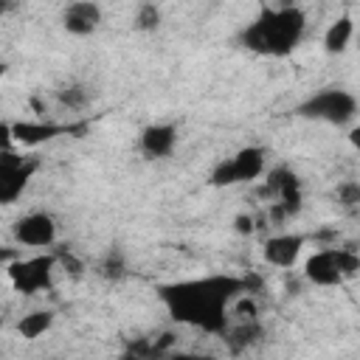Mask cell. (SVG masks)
Returning <instances> with one entry per match:
<instances>
[{
  "mask_svg": "<svg viewBox=\"0 0 360 360\" xmlns=\"http://www.w3.org/2000/svg\"><path fill=\"white\" fill-rule=\"evenodd\" d=\"M242 292H245V278L225 273L158 287V295L166 304L172 321L202 329L208 335H222L228 329V307Z\"/></svg>",
  "mask_w": 360,
  "mask_h": 360,
  "instance_id": "cell-1",
  "label": "cell"
},
{
  "mask_svg": "<svg viewBox=\"0 0 360 360\" xmlns=\"http://www.w3.org/2000/svg\"><path fill=\"white\" fill-rule=\"evenodd\" d=\"M307 31V14L284 3L278 8H262L253 22H248L239 34L242 48L259 53V56H287L292 48L304 39Z\"/></svg>",
  "mask_w": 360,
  "mask_h": 360,
  "instance_id": "cell-2",
  "label": "cell"
},
{
  "mask_svg": "<svg viewBox=\"0 0 360 360\" xmlns=\"http://www.w3.org/2000/svg\"><path fill=\"white\" fill-rule=\"evenodd\" d=\"M295 115L309 118V121H323L332 127H346L357 118V98L349 90L323 87V90L312 93L309 98H304L295 107Z\"/></svg>",
  "mask_w": 360,
  "mask_h": 360,
  "instance_id": "cell-3",
  "label": "cell"
},
{
  "mask_svg": "<svg viewBox=\"0 0 360 360\" xmlns=\"http://www.w3.org/2000/svg\"><path fill=\"white\" fill-rule=\"evenodd\" d=\"M360 259L349 248H321L304 262V276L315 287H338L346 278H354Z\"/></svg>",
  "mask_w": 360,
  "mask_h": 360,
  "instance_id": "cell-4",
  "label": "cell"
},
{
  "mask_svg": "<svg viewBox=\"0 0 360 360\" xmlns=\"http://www.w3.org/2000/svg\"><path fill=\"white\" fill-rule=\"evenodd\" d=\"M53 270H56V253H37L28 259H11L6 264L8 281L22 295H37L42 290L53 287Z\"/></svg>",
  "mask_w": 360,
  "mask_h": 360,
  "instance_id": "cell-5",
  "label": "cell"
},
{
  "mask_svg": "<svg viewBox=\"0 0 360 360\" xmlns=\"http://www.w3.org/2000/svg\"><path fill=\"white\" fill-rule=\"evenodd\" d=\"M34 172H37V160L22 158L14 149H0V205L17 202Z\"/></svg>",
  "mask_w": 360,
  "mask_h": 360,
  "instance_id": "cell-6",
  "label": "cell"
},
{
  "mask_svg": "<svg viewBox=\"0 0 360 360\" xmlns=\"http://www.w3.org/2000/svg\"><path fill=\"white\" fill-rule=\"evenodd\" d=\"M11 233L25 248H51L56 242L59 225L48 211H31V214H22L11 225Z\"/></svg>",
  "mask_w": 360,
  "mask_h": 360,
  "instance_id": "cell-7",
  "label": "cell"
},
{
  "mask_svg": "<svg viewBox=\"0 0 360 360\" xmlns=\"http://www.w3.org/2000/svg\"><path fill=\"white\" fill-rule=\"evenodd\" d=\"M62 28L70 37H90L101 28V6L96 0H70L62 8Z\"/></svg>",
  "mask_w": 360,
  "mask_h": 360,
  "instance_id": "cell-8",
  "label": "cell"
},
{
  "mask_svg": "<svg viewBox=\"0 0 360 360\" xmlns=\"http://www.w3.org/2000/svg\"><path fill=\"white\" fill-rule=\"evenodd\" d=\"M84 127H68V124H53V121H14L11 124V135H14V146H39L53 141L56 135L65 132H82Z\"/></svg>",
  "mask_w": 360,
  "mask_h": 360,
  "instance_id": "cell-9",
  "label": "cell"
},
{
  "mask_svg": "<svg viewBox=\"0 0 360 360\" xmlns=\"http://www.w3.org/2000/svg\"><path fill=\"white\" fill-rule=\"evenodd\" d=\"M304 245H307V236L304 233H276V236L264 239L262 256L273 267H292L298 262Z\"/></svg>",
  "mask_w": 360,
  "mask_h": 360,
  "instance_id": "cell-10",
  "label": "cell"
},
{
  "mask_svg": "<svg viewBox=\"0 0 360 360\" xmlns=\"http://www.w3.org/2000/svg\"><path fill=\"white\" fill-rule=\"evenodd\" d=\"M138 146L149 160L169 158L177 146V127L174 124H149L138 135Z\"/></svg>",
  "mask_w": 360,
  "mask_h": 360,
  "instance_id": "cell-11",
  "label": "cell"
},
{
  "mask_svg": "<svg viewBox=\"0 0 360 360\" xmlns=\"http://www.w3.org/2000/svg\"><path fill=\"white\" fill-rule=\"evenodd\" d=\"M231 166H233V180L236 183H253L267 169V152L262 146H242L231 158Z\"/></svg>",
  "mask_w": 360,
  "mask_h": 360,
  "instance_id": "cell-12",
  "label": "cell"
},
{
  "mask_svg": "<svg viewBox=\"0 0 360 360\" xmlns=\"http://www.w3.org/2000/svg\"><path fill=\"white\" fill-rule=\"evenodd\" d=\"M352 37H354V20L352 17H338L323 34V51L326 53H343L349 48Z\"/></svg>",
  "mask_w": 360,
  "mask_h": 360,
  "instance_id": "cell-13",
  "label": "cell"
},
{
  "mask_svg": "<svg viewBox=\"0 0 360 360\" xmlns=\"http://www.w3.org/2000/svg\"><path fill=\"white\" fill-rule=\"evenodd\" d=\"M53 326V312L51 309H31L17 321V335L22 340H37Z\"/></svg>",
  "mask_w": 360,
  "mask_h": 360,
  "instance_id": "cell-14",
  "label": "cell"
},
{
  "mask_svg": "<svg viewBox=\"0 0 360 360\" xmlns=\"http://www.w3.org/2000/svg\"><path fill=\"white\" fill-rule=\"evenodd\" d=\"M225 340H228V346L233 349V352H242V349H248V346H253L262 335H264V329H262V323L256 321V318H245L239 326H228L225 332Z\"/></svg>",
  "mask_w": 360,
  "mask_h": 360,
  "instance_id": "cell-15",
  "label": "cell"
},
{
  "mask_svg": "<svg viewBox=\"0 0 360 360\" xmlns=\"http://www.w3.org/2000/svg\"><path fill=\"white\" fill-rule=\"evenodd\" d=\"M96 273H98L101 278H107V281H121V278L127 276V262H124V253H121L118 248L107 250V253H104V259L98 262Z\"/></svg>",
  "mask_w": 360,
  "mask_h": 360,
  "instance_id": "cell-16",
  "label": "cell"
},
{
  "mask_svg": "<svg viewBox=\"0 0 360 360\" xmlns=\"http://www.w3.org/2000/svg\"><path fill=\"white\" fill-rule=\"evenodd\" d=\"M160 20H163V14H160V8L155 6V3H141L138 6V11H135V28L138 31H143V34H149V31H158L160 28Z\"/></svg>",
  "mask_w": 360,
  "mask_h": 360,
  "instance_id": "cell-17",
  "label": "cell"
},
{
  "mask_svg": "<svg viewBox=\"0 0 360 360\" xmlns=\"http://www.w3.org/2000/svg\"><path fill=\"white\" fill-rule=\"evenodd\" d=\"M56 96H59V101H62L65 107H70V110H82V107H87V101H90V90H87L84 84H65Z\"/></svg>",
  "mask_w": 360,
  "mask_h": 360,
  "instance_id": "cell-18",
  "label": "cell"
},
{
  "mask_svg": "<svg viewBox=\"0 0 360 360\" xmlns=\"http://www.w3.org/2000/svg\"><path fill=\"white\" fill-rule=\"evenodd\" d=\"M208 183H211L214 188H228V186H236V180H233V166H231V158L219 160V163L211 169V174H208Z\"/></svg>",
  "mask_w": 360,
  "mask_h": 360,
  "instance_id": "cell-19",
  "label": "cell"
},
{
  "mask_svg": "<svg viewBox=\"0 0 360 360\" xmlns=\"http://www.w3.org/2000/svg\"><path fill=\"white\" fill-rule=\"evenodd\" d=\"M338 202H340L346 211H354V208L360 205V183H354V180L338 183Z\"/></svg>",
  "mask_w": 360,
  "mask_h": 360,
  "instance_id": "cell-20",
  "label": "cell"
},
{
  "mask_svg": "<svg viewBox=\"0 0 360 360\" xmlns=\"http://www.w3.org/2000/svg\"><path fill=\"white\" fill-rule=\"evenodd\" d=\"M56 264H62L70 276H82V273H84V264H82L70 250H68V253H56Z\"/></svg>",
  "mask_w": 360,
  "mask_h": 360,
  "instance_id": "cell-21",
  "label": "cell"
},
{
  "mask_svg": "<svg viewBox=\"0 0 360 360\" xmlns=\"http://www.w3.org/2000/svg\"><path fill=\"white\" fill-rule=\"evenodd\" d=\"M253 228H256V225H253V217H250V214H239V217H233V231H236V233L245 236V233H253Z\"/></svg>",
  "mask_w": 360,
  "mask_h": 360,
  "instance_id": "cell-22",
  "label": "cell"
},
{
  "mask_svg": "<svg viewBox=\"0 0 360 360\" xmlns=\"http://www.w3.org/2000/svg\"><path fill=\"white\" fill-rule=\"evenodd\" d=\"M0 149H14V135H11V124L0 121Z\"/></svg>",
  "mask_w": 360,
  "mask_h": 360,
  "instance_id": "cell-23",
  "label": "cell"
},
{
  "mask_svg": "<svg viewBox=\"0 0 360 360\" xmlns=\"http://www.w3.org/2000/svg\"><path fill=\"white\" fill-rule=\"evenodd\" d=\"M17 256H20V253H17L14 248H3V245H0V264H8V262L17 259Z\"/></svg>",
  "mask_w": 360,
  "mask_h": 360,
  "instance_id": "cell-24",
  "label": "cell"
},
{
  "mask_svg": "<svg viewBox=\"0 0 360 360\" xmlns=\"http://www.w3.org/2000/svg\"><path fill=\"white\" fill-rule=\"evenodd\" d=\"M20 6V0H0V17H6V14H11L14 8Z\"/></svg>",
  "mask_w": 360,
  "mask_h": 360,
  "instance_id": "cell-25",
  "label": "cell"
},
{
  "mask_svg": "<svg viewBox=\"0 0 360 360\" xmlns=\"http://www.w3.org/2000/svg\"><path fill=\"white\" fill-rule=\"evenodd\" d=\"M6 73H8V62H3V59H0V79H3Z\"/></svg>",
  "mask_w": 360,
  "mask_h": 360,
  "instance_id": "cell-26",
  "label": "cell"
},
{
  "mask_svg": "<svg viewBox=\"0 0 360 360\" xmlns=\"http://www.w3.org/2000/svg\"><path fill=\"white\" fill-rule=\"evenodd\" d=\"M281 3H292V0H281Z\"/></svg>",
  "mask_w": 360,
  "mask_h": 360,
  "instance_id": "cell-27",
  "label": "cell"
},
{
  "mask_svg": "<svg viewBox=\"0 0 360 360\" xmlns=\"http://www.w3.org/2000/svg\"><path fill=\"white\" fill-rule=\"evenodd\" d=\"M0 326H3V323H0Z\"/></svg>",
  "mask_w": 360,
  "mask_h": 360,
  "instance_id": "cell-28",
  "label": "cell"
}]
</instances>
